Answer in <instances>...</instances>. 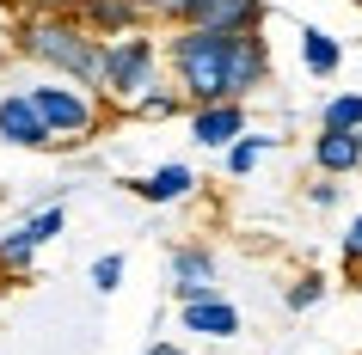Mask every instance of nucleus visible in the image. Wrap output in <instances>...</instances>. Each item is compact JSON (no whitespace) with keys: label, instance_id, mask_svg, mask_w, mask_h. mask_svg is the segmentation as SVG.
<instances>
[{"label":"nucleus","instance_id":"f257e3e1","mask_svg":"<svg viewBox=\"0 0 362 355\" xmlns=\"http://www.w3.org/2000/svg\"><path fill=\"white\" fill-rule=\"evenodd\" d=\"M166 61H172L178 92L191 98V111H209V104H246V98L270 80V43H264V31L221 37V31L178 25L172 43H166Z\"/></svg>","mask_w":362,"mask_h":355},{"label":"nucleus","instance_id":"f03ea898","mask_svg":"<svg viewBox=\"0 0 362 355\" xmlns=\"http://www.w3.org/2000/svg\"><path fill=\"white\" fill-rule=\"evenodd\" d=\"M13 49H19V56H31L37 68H49L56 80H68V86H86V92H98V86H105V43H98L80 19L25 13V19L13 25Z\"/></svg>","mask_w":362,"mask_h":355},{"label":"nucleus","instance_id":"7ed1b4c3","mask_svg":"<svg viewBox=\"0 0 362 355\" xmlns=\"http://www.w3.org/2000/svg\"><path fill=\"white\" fill-rule=\"evenodd\" d=\"M148 86H160V43H153L148 31L105 43V86H98V98H111V104H135Z\"/></svg>","mask_w":362,"mask_h":355},{"label":"nucleus","instance_id":"20e7f679","mask_svg":"<svg viewBox=\"0 0 362 355\" xmlns=\"http://www.w3.org/2000/svg\"><path fill=\"white\" fill-rule=\"evenodd\" d=\"M31 104H37L43 129L56 135V141H86V135H98V92H86V86L49 80V86H31Z\"/></svg>","mask_w":362,"mask_h":355},{"label":"nucleus","instance_id":"39448f33","mask_svg":"<svg viewBox=\"0 0 362 355\" xmlns=\"http://www.w3.org/2000/svg\"><path fill=\"white\" fill-rule=\"evenodd\" d=\"M215 282H221V270H215V251H203V245H178V251H172V294H178V306L209 300V294H215Z\"/></svg>","mask_w":362,"mask_h":355},{"label":"nucleus","instance_id":"423d86ee","mask_svg":"<svg viewBox=\"0 0 362 355\" xmlns=\"http://www.w3.org/2000/svg\"><path fill=\"white\" fill-rule=\"evenodd\" d=\"M191 25H197V31H221V37L264 31V0H197Z\"/></svg>","mask_w":362,"mask_h":355},{"label":"nucleus","instance_id":"0eeeda50","mask_svg":"<svg viewBox=\"0 0 362 355\" xmlns=\"http://www.w3.org/2000/svg\"><path fill=\"white\" fill-rule=\"evenodd\" d=\"M0 141H6V148H49V141H56V135L43 129L31 92H0Z\"/></svg>","mask_w":362,"mask_h":355},{"label":"nucleus","instance_id":"6e6552de","mask_svg":"<svg viewBox=\"0 0 362 355\" xmlns=\"http://www.w3.org/2000/svg\"><path fill=\"white\" fill-rule=\"evenodd\" d=\"M240 135H246V104H209V111H191V141H197V148L228 153Z\"/></svg>","mask_w":362,"mask_h":355},{"label":"nucleus","instance_id":"1a4fd4ad","mask_svg":"<svg viewBox=\"0 0 362 355\" xmlns=\"http://www.w3.org/2000/svg\"><path fill=\"white\" fill-rule=\"evenodd\" d=\"M80 25H86L98 43H117V37H135L148 19H141L135 0H86V6H80Z\"/></svg>","mask_w":362,"mask_h":355},{"label":"nucleus","instance_id":"9d476101","mask_svg":"<svg viewBox=\"0 0 362 355\" xmlns=\"http://www.w3.org/2000/svg\"><path fill=\"white\" fill-rule=\"evenodd\" d=\"M185 331H197V337H240V306L233 300H221V294H209V300H197V306H185Z\"/></svg>","mask_w":362,"mask_h":355},{"label":"nucleus","instance_id":"9b49d317","mask_svg":"<svg viewBox=\"0 0 362 355\" xmlns=\"http://www.w3.org/2000/svg\"><path fill=\"white\" fill-rule=\"evenodd\" d=\"M141 196H148V203H185V196H191L197 190V172L191 166H178V160H172V166H160V172H148V178H141Z\"/></svg>","mask_w":362,"mask_h":355},{"label":"nucleus","instance_id":"f8f14e48","mask_svg":"<svg viewBox=\"0 0 362 355\" xmlns=\"http://www.w3.org/2000/svg\"><path fill=\"white\" fill-rule=\"evenodd\" d=\"M313 166L332 172V178H338V172H356L362 166V141L356 135H320V141H313Z\"/></svg>","mask_w":362,"mask_h":355},{"label":"nucleus","instance_id":"ddd939ff","mask_svg":"<svg viewBox=\"0 0 362 355\" xmlns=\"http://www.w3.org/2000/svg\"><path fill=\"white\" fill-rule=\"evenodd\" d=\"M301 61H307V74H313V80H332V74H338V61H344V49H338V37H325V31L307 25V31H301Z\"/></svg>","mask_w":362,"mask_h":355},{"label":"nucleus","instance_id":"4468645a","mask_svg":"<svg viewBox=\"0 0 362 355\" xmlns=\"http://www.w3.org/2000/svg\"><path fill=\"white\" fill-rule=\"evenodd\" d=\"M320 135H362V92H338L320 111Z\"/></svg>","mask_w":362,"mask_h":355},{"label":"nucleus","instance_id":"2eb2a0df","mask_svg":"<svg viewBox=\"0 0 362 355\" xmlns=\"http://www.w3.org/2000/svg\"><path fill=\"white\" fill-rule=\"evenodd\" d=\"M270 148H276L270 135H240V141H233V148H228V172H233V178H246V172L258 166V160H264Z\"/></svg>","mask_w":362,"mask_h":355},{"label":"nucleus","instance_id":"dca6fc26","mask_svg":"<svg viewBox=\"0 0 362 355\" xmlns=\"http://www.w3.org/2000/svg\"><path fill=\"white\" fill-rule=\"evenodd\" d=\"M185 104H191L185 92H172V86H148V92L129 104V111H135V116H178Z\"/></svg>","mask_w":362,"mask_h":355},{"label":"nucleus","instance_id":"f3484780","mask_svg":"<svg viewBox=\"0 0 362 355\" xmlns=\"http://www.w3.org/2000/svg\"><path fill=\"white\" fill-rule=\"evenodd\" d=\"M25 227V233H31V245H49V239H56V233H62V227H68V208H43V215H31V221H19Z\"/></svg>","mask_w":362,"mask_h":355},{"label":"nucleus","instance_id":"a211bd4d","mask_svg":"<svg viewBox=\"0 0 362 355\" xmlns=\"http://www.w3.org/2000/svg\"><path fill=\"white\" fill-rule=\"evenodd\" d=\"M31 258H37V245H31V233H25V227H13V233L0 239V263H6V270H25Z\"/></svg>","mask_w":362,"mask_h":355},{"label":"nucleus","instance_id":"6ab92c4d","mask_svg":"<svg viewBox=\"0 0 362 355\" xmlns=\"http://www.w3.org/2000/svg\"><path fill=\"white\" fill-rule=\"evenodd\" d=\"M141 19H172V25H191V6L197 0H135Z\"/></svg>","mask_w":362,"mask_h":355},{"label":"nucleus","instance_id":"aec40b11","mask_svg":"<svg viewBox=\"0 0 362 355\" xmlns=\"http://www.w3.org/2000/svg\"><path fill=\"white\" fill-rule=\"evenodd\" d=\"M93 288H98V294H117V288H123V258H117V251L93 263Z\"/></svg>","mask_w":362,"mask_h":355},{"label":"nucleus","instance_id":"412c9836","mask_svg":"<svg viewBox=\"0 0 362 355\" xmlns=\"http://www.w3.org/2000/svg\"><path fill=\"white\" fill-rule=\"evenodd\" d=\"M320 300H325V282H320V276H301L295 288H288V306H295V313H307V306H320Z\"/></svg>","mask_w":362,"mask_h":355},{"label":"nucleus","instance_id":"4be33fe9","mask_svg":"<svg viewBox=\"0 0 362 355\" xmlns=\"http://www.w3.org/2000/svg\"><path fill=\"white\" fill-rule=\"evenodd\" d=\"M31 13H49V19H80V6L86 0H25Z\"/></svg>","mask_w":362,"mask_h":355},{"label":"nucleus","instance_id":"5701e85b","mask_svg":"<svg viewBox=\"0 0 362 355\" xmlns=\"http://www.w3.org/2000/svg\"><path fill=\"white\" fill-rule=\"evenodd\" d=\"M344 258H350V263H362V215L350 221V233H344Z\"/></svg>","mask_w":362,"mask_h":355},{"label":"nucleus","instance_id":"b1692460","mask_svg":"<svg viewBox=\"0 0 362 355\" xmlns=\"http://www.w3.org/2000/svg\"><path fill=\"white\" fill-rule=\"evenodd\" d=\"M307 196H313V208H332V203H338V184H313Z\"/></svg>","mask_w":362,"mask_h":355},{"label":"nucleus","instance_id":"393cba45","mask_svg":"<svg viewBox=\"0 0 362 355\" xmlns=\"http://www.w3.org/2000/svg\"><path fill=\"white\" fill-rule=\"evenodd\" d=\"M148 355H185V349H172V343H153V349Z\"/></svg>","mask_w":362,"mask_h":355},{"label":"nucleus","instance_id":"a878e982","mask_svg":"<svg viewBox=\"0 0 362 355\" xmlns=\"http://www.w3.org/2000/svg\"><path fill=\"white\" fill-rule=\"evenodd\" d=\"M356 141H362V135H356Z\"/></svg>","mask_w":362,"mask_h":355},{"label":"nucleus","instance_id":"bb28decb","mask_svg":"<svg viewBox=\"0 0 362 355\" xmlns=\"http://www.w3.org/2000/svg\"><path fill=\"white\" fill-rule=\"evenodd\" d=\"M356 6H362V0H356Z\"/></svg>","mask_w":362,"mask_h":355}]
</instances>
